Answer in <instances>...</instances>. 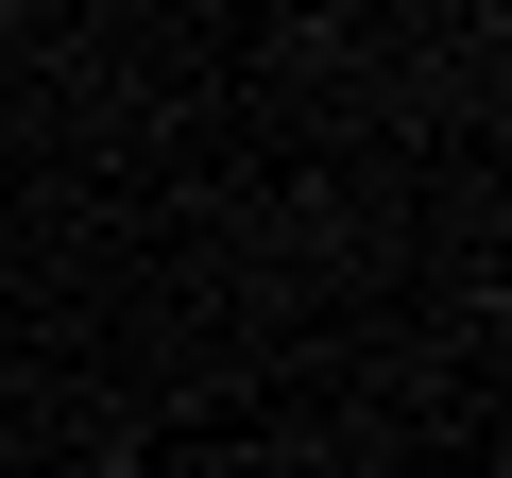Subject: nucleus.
Returning a JSON list of instances; mask_svg holds the SVG:
<instances>
[{"label":"nucleus","mask_w":512,"mask_h":478,"mask_svg":"<svg viewBox=\"0 0 512 478\" xmlns=\"http://www.w3.org/2000/svg\"><path fill=\"white\" fill-rule=\"evenodd\" d=\"M86 478H120V461H86Z\"/></svg>","instance_id":"1"}]
</instances>
